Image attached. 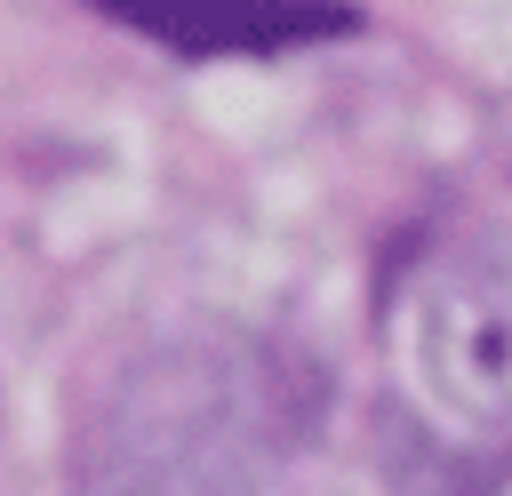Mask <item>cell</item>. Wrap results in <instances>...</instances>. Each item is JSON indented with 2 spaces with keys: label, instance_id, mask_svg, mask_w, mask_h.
<instances>
[{
  "label": "cell",
  "instance_id": "1",
  "mask_svg": "<svg viewBox=\"0 0 512 496\" xmlns=\"http://www.w3.org/2000/svg\"><path fill=\"white\" fill-rule=\"evenodd\" d=\"M272 448V360L232 328H176L96 392L72 440V496H264Z\"/></svg>",
  "mask_w": 512,
  "mask_h": 496
},
{
  "label": "cell",
  "instance_id": "2",
  "mask_svg": "<svg viewBox=\"0 0 512 496\" xmlns=\"http://www.w3.org/2000/svg\"><path fill=\"white\" fill-rule=\"evenodd\" d=\"M416 368L448 416L512 432V248H464L424 280Z\"/></svg>",
  "mask_w": 512,
  "mask_h": 496
},
{
  "label": "cell",
  "instance_id": "3",
  "mask_svg": "<svg viewBox=\"0 0 512 496\" xmlns=\"http://www.w3.org/2000/svg\"><path fill=\"white\" fill-rule=\"evenodd\" d=\"M96 8L176 56H280L352 32V8L336 0H96Z\"/></svg>",
  "mask_w": 512,
  "mask_h": 496
}]
</instances>
